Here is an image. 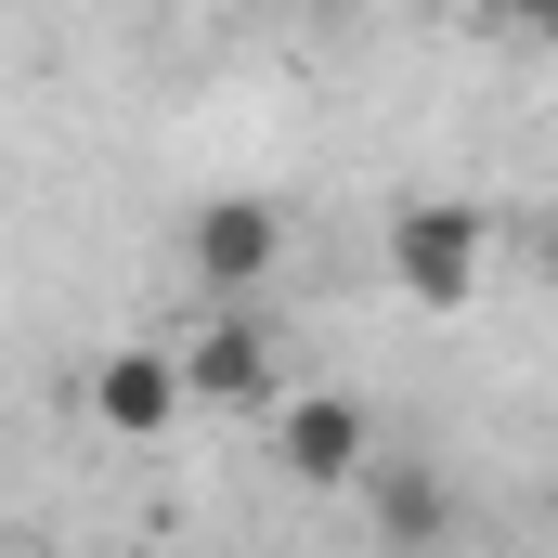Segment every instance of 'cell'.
Listing matches in <instances>:
<instances>
[{
	"label": "cell",
	"instance_id": "cell-4",
	"mask_svg": "<svg viewBox=\"0 0 558 558\" xmlns=\"http://www.w3.org/2000/svg\"><path fill=\"white\" fill-rule=\"evenodd\" d=\"M274 454H286V481L338 494V481H364V454H377V416H364L351 390H312V403H286V416H274Z\"/></svg>",
	"mask_w": 558,
	"mask_h": 558
},
{
	"label": "cell",
	"instance_id": "cell-1",
	"mask_svg": "<svg viewBox=\"0 0 558 558\" xmlns=\"http://www.w3.org/2000/svg\"><path fill=\"white\" fill-rule=\"evenodd\" d=\"M481 247H494V221H481L468 195L390 208V286H403L416 312H468V299H481Z\"/></svg>",
	"mask_w": 558,
	"mask_h": 558
},
{
	"label": "cell",
	"instance_id": "cell-5",
	"mask_svg": "<svg viewBox=\"0 0 558 558\" xmlns=\"http://www.w3.org/2000/svg\"><path fill=\"white\" fill-rule=\"evenodd\" d=\"M92 416L118 428V441H156V428L182 416V364L169 351H105L92 364Z\"/></svg>",
	"mask_w": 558,
	"mask_h": 558
},
{
	"label": "cell",
	"instance_id": "cell-7",
	"mask_svg": "<svg viewBox=\"0 0 558 558\" xmlns=\"http://www.w3.org/2000/svg\"><path fill=\"white\" fill-rule=\"evenodd\" d=\"M494 26H520V39H533V26H558V0H494Z\"/></svg>",
	"mask_w": 558,
	"mask_h": 558
},
{
	"label": "cell",
	"instance_id": "cell-3",
	"mask_svg": "<svg viewBox=\"0 0 558 558\" xmlns=\"http://www.w3.org/2000/svg\"><path fill=\"white\" fill-rule=\"evenodd\" d=\"M182 260H195V286L247 299V286L286 260V208H274V195H208V208L182 221Z\"/></svg>",
	"mask_w": 558,
	"mask_h": 558
},
{
	"label": "cell",
	"instance_id": "cell-2",
	"mask_svg": "<svg viewBox=\"0 0 558 558\" xmlns=\"http://www.w3.org/2000/svg\"><path fill=\"white\" fill-rule=\"evenodd\" d=\"M169 364H182V403H221V416H260V403L286 390L274 325H260V312H208L195 351H169Z\"/></svg>",
	"mask_w": 558,
	"mask_h": 558
},
{
	"label": "cell",
	"instance_id": "cell-6",
	"mask_svg": "<svg viewBox=\"0 0 558 558\" xmlns=\"http://www.w3.org/2000/svg\"><path fill=\"white\" fill-rule=\"evenodd\" d=\"M364 481H377V454H364ZM377 520H390V533L416 546V533H441V494H428L416 468H390V481H377Z\"/></svg>",
	"mask_w": 558,
	"mask_h": 558
}]
</instances>
